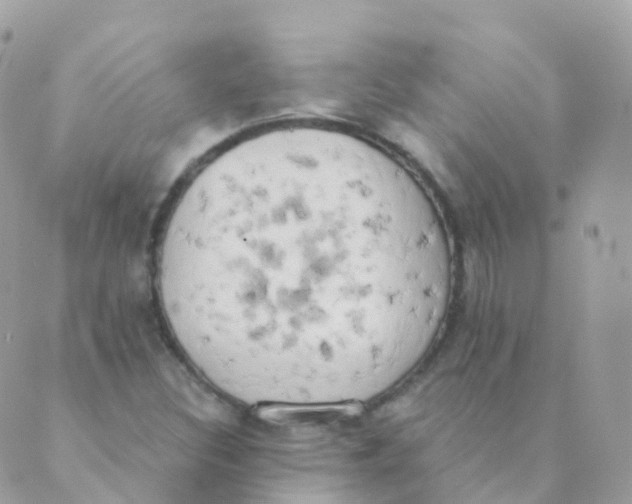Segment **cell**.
I'll return each mask as SVG.
<instances>
[{
    "instance_id": "obj_1",
    "label": "cell",
    "mask_w": 632,
    "mask_h": 504,
    "mask_svg": "<svg viewBox=\"0 0 632 504\" xmlns=\"http://www.w3.org/2000/svg\"><path fill=\"white\" fill-rule=\"evenodd\" d=\"M451 244L413 173L340 128H266L209 160L175 204L157 282L192 366L246 406L360 404L425 357Z\"/></svg>"
}]
</instances>
